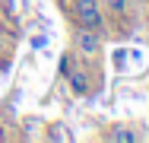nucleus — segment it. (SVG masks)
<instances>
[{"mask_svg":"<svg viewBox=\"0 0 149 143\" xmlns=\"http://www.w3.org/2000/svg\"><path fill=\"white\" fill-rule=\"evenodd\" d=\"M76 16L83 29H98L102 26V10L95 0H76Z\"/></svg>","mask_w":149,"mask_h":143,"instance_id":"f257e3e1","label":"nucleus"},{"mask_svg":"<svg viewBox=\"0 0 149 143\" xmlns=\"http://www.w3.org/2000/svg\"><path fill=\"white\" fill-rule=\"evenodd\" d=\"M76 48H79L83 54H95V51L102 48V41H98L95 29H79V32H76Z\"/></svg>","mask_w":149,"mask_h":143,"instance_id":"f03ea898","label":"nucleus"},{"mask_svg":"<svg viewBox=\"0 0 149 143\" xmlns=\"http://www.w3.org/2000/svg\"><path fill=\"white\" fill-rule=\"evenodd\" d=\"M111 140H118V143H133V140H136V134H133V130L118 127V130H111Z\"/></svg>","mask_w":149,"mask_h":143,"instance_id":"7ed1b4c3","label":"nucleus"},{"mask_svg":"<svg viewBox=\"0 0 149 143\" xmlns=\"http://www.w3.org/2000/svg\"><path fill=\"white\" fill-rule=\"evenodd\" d=\"M70 89H73V92H86V76H83V73H73V76H70Z\"/></svg>","mask_w":149,"mask_h":143,"instance_id":"20e7f679","label":"nucleus"},{"mask_svg":"<svg viewBox=\"0 0 149 143\" xmlns=\"http://www.w3.org/2000/svg\"><path fill=\"white\" fill-rule=\"evenodd\" d=\"M108 6H111L114 13H124V10H127V0H108Z\"/></svg>","mask_w":149,"mask_h":143,"instance_id":"39448f33","label":"nucleus"}]
</instances>
